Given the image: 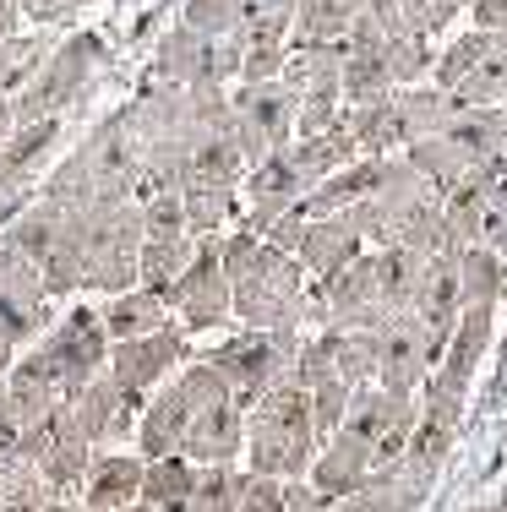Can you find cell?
I'll use <instances>...</instances> for the list:
<instances>
[{
    "mask_svg": "<svg viewBox=\"0 0 507 512\" xmlns=\"http://www.w3.org/2000/svg\"><path fill=\"white\" fill-rule=\"evenodd\" d=\"M224 273L235 284V316L246 327H306V289L311 273L300 267L295 251L268 246L262 235H251L246 224L235 235H224Z\"/></svg>",
    "mask_w": 507,
    "mask_h": 512,
    "instance_id": "1",
    "label": "cell"
},
{
    "mask_svg": "<svg viewBox=\"0 0 507 512\" xmlns=\"http://www.w3.org/2000/svg\"><path fill=\"white\" fill-rule=\"evenodd\" d=\"M322 453L317 420H311V393L300 382H279L257 398L246 414V469L273 474V480H306Z\"/></svg>",
    "mask_w": 507,
    "mask_h": 512,
    "instance_id": "2",
    "label": "cell"
},
{
    "mask_svg": "<svg viewBox=\"0 0 507 512\" xmlns=\"http://www.w3.org/2000/svg\"><path fill=\"white\" fill-rule=\"evenodd\" d=\"M110 349H115V338L104 333L99 306H71L50 333H44L39 344H28L17 360L28 365V371H39L44 382H50L55 393L71 404L93 376L110 371Z\"/></svg>",
    "mask_w": 507,
    "mask_h": 512,
    "instance_id": "3",
    "label": "cell"
},
{
    "mask_svg": "<svg viewBox=\"0 0 507 512\" xmlns=\"http://www.w3.org/2000/svg\"><path fill=\"white\" fill-rule=\"evenodd\" d=\"M502 148H507V109L491 104V109H458L437 137L404 148V158L437 186V197H448L458 180L475 175V169Z\"/></svg>",
    "mask_w": 507,
    "mask_h": 512,
    "instance_id": "4",
    "label": "cell"
},
{
    "mask_svg": "<svg viewBox=\"0 0 507 512\" xmlns=\"http://www.w3.org/2000/svg\"><path fill=\"white\" fill-rule=\"evenodd\" d=\"M300 349H306V333H300V327H273V333L246 327V333L224 338L219 349H208L202 360L219 365L224 382H229V393H235V404L251 414L262 393H273L279 382H295Z\"/></svg>",
    "mask_w": 507,
    "mask_h": 512,
    "instance_id": "5",
    "label": "cell"
},
{
    "mask_svg": "<svg viewBox=\"0 0 507 512\" xmlns=\"http://www.w3.org/2000/svg\"><path fill=\"white\" fill-rule=\"evenodd\" d=\"M104 60H110V50H104L99 33H71V39L55 44V55L44 60V71L33 77V88H22L17 99V126H33V120H66L71 109H77L82 99L93 93V82H99Z\"/></svg>",
    "mask_w": 507,
    "mask_h": 512,
    "instance_id": "6",
    "label": "cell"
},
{
    "mask_svg": "<svg viewBox=\"0 0 507 512\" xmlns=\"http://www.w3.org/2000/svg\"><path fill=\"white\" fill-rule=\"evenodd\" d=\"M431 82L442 93H453L464 109L507 104V33H486V28L458 33L448 50L437 55Z\"/></svg>",
    "mask_w": 507,
    "mask_h": 512,
    "instance_id": "7",
    "label": "cell"
},
{
    "mask_svg": "<svg viewBox=\"0 0 507 512\" xmlns=\"http://www.w3.org/2000/svg\"><path fill=\"white\" fill-rule=\"evenodd\" d=\"M229 109H235V142L246 153V164H262L268 153L295 142L300 99L284 77L279 82H235L229 88Z\"/></svg>",
    "mask_w": 507,
    "mask_h": 512,
    "instance_id": "8",
    "label": "cell"
},
{
    "mask_svg": "<svg viewBox=\"0 0 507 512\" xmlns=\"http://www.w3.org/2000/svg\"><path fill=\"white\" fill-rule=\"evenodd\" d=\"M169 316H175L186 333H213L235 316V284L224 273V235L197 240V256L180 273V284L169 289Z\"/></svg>",
    "mask_w": 507,
    "mask_h": 512,
    "instance_id": "9",
    "label": "cell"
},
{
    "mask_svg": "<svg viewBox=\"0 0 507 512\" xmlns=\"http://www.w3.org/2000/svg\"><path fill=\"white\" fill-rule=\"evenodd\" d=\"M153 77L180 82V88H235L240 82V39H208L197 28H169L159 39Z\"/></svg>",
    "mask_w": 507,
    "mask_h": 512,
    "instance_id": "10",
    "label": "cell"
},
{
    "mask_svg": "<svg viewBox=\"0 0 507 512\" xmlns=\"http://www.w3.org/2000/svg\"><path fill=\"white\" fill-rule=\"evenodd\" d=\"M415 425H420V398H404V393H388V387L366 382V387H355L349 414H344L338 431L360 436V442L377 453V463H393V458L409 453Z\"/></svg>",
    "mask_w": 507,
    "mask_h": 512,
    "instance_id": "11",
    "label": "cell"
},
{
    "mask_svg": "<svg viewBox=\"0 0 507 512\" xmlns=\"http://www.w3.org/2000/svg\"><path fill=\"white\" fill-rule=\"evenodd\" d=\"M311 289L322 295V327H349V333H377L388 322V300H382V278H377V251H366L360 262H349L338 278Z\"/></svg>",
    "mask_w": 507,
    "mask_h": 512,
    "instance_id": "12",
    "label": "cell"
},
{
    "mask_svg": "<svg viewBox=\"0 0 507 512\" xmlns=\"http://www.w3.org/2000/svg\"><path fill=\"white\" fill-rule=\"evenodd\" d=\"M186 365H191V333L180 322H169L148 338H126V344L110 349V376L137 398H148L153 387H164L169 371H186Z\"/></svg>",
    "mask_w": 507,
    "mask_h": 512,
    "instance_id": "13",
    "label": "cell"
},
{
    "mask_svg": "<svg viewBox=\"0 0 507 512\" xmlns=\"http://www.w3.org/2000/svg\"><path fill=\"white\" fill-rule=\"evenodd\" d=\"M306 197H311V180H306V169H300L295 148H279V153L262 158V164L246 169V218H240V224H246L251 235H262L273 218H284L289 207H300Z\"/></svg>",
    "mask_w": 507,
    "mask_h": 512,
    "instance_id": "14",
    "label": "cell"
},
{
    "mask_svg": "<svg viewBox=\"0 0 507 512\" xmlns=\"http://www.w3.org/2000/svg\"><path fill=\"white\" fill-rule=\"evenodd\" d=\"M142 409H148V398L126 393V387H120L110 371L93 376V382L82 387L77 398H71V414H77L82 436H88L93 447H115V442H126V436H137Z\"/></svg>",
    "mask_w": 507,
    "mask_h": 512,
    "instance_id": "15",
    "label": "cell"
},
{
    "mask_svg": "<svg viewBox=\"0 0 507 512\" xmlns=\"http://www.w3.org/2000/svg\"><path fill=\"white\" fill-rule=\"evenodd\" d=\"M426 333V355L437 365L448 355L453 333H458V316H464V295H458V256H431L426 262V278H420V295H415V311H409Z\"/></svg>",
    "mask_w": 507,
    "mask_h": 512,
    "instance_id": "16",
    "label": "cell"
},
{
    "mask_svg": "<svg viewBox=\"0 0 507 512\" xmlns=\"http://www.w3.org/2000/svg\"><path fill=\"white\" fill-rule=\"evenodd\" d=\"M431 376V355H426V333L415 316H388L377 327V387L388 393L415 398Z\"/></svg>",
    "mask_w": 507,
    "mask_h": 512,
    "instance_id": "17",
    "label": "cell"
},
{
    "mask_svg": "<svg viewBox=\"0 0 507 512\" xmlns=\"http://www.w3.org/2000/svg\"><path fill=\"white\" fill-rule=\"evenodd\" d=\"M93 458H99V447L82 436L77 414H71V404H60L50 414V442H44L39 453V474L50 480V491L60 496V502H71V496H82V480H88Z\"/></svg>",
    "mask_w": 507,
    "mask_h": 512,
    "instance_id": "18",
    "label": "cell"
},
{
    "mask_svg": "<svg viewBox=\"0 0 507 512\" xmlns=\"http://www.w3.org/2000/svg\"><path fill=\"white\" fill-rule=\"evenodd\" d=\"M371 246L366 235H360L355 213H333V218H311L306 224V240H300V267H306L317 284H328L338 278L349 262H360Z\"/></svg>",
    "mask_w": 507,
    "mask_h": 512,
    "instance_id": "19",
    "label": "cell"
},
{
    "mask_svg": "<svg viewBox=\"0 0 507 512\" xmlns=\"http://www.w3.org/2000/svg\"><path fill=\"white\" fill-rule=\"evenodd\" d=\"M284 82L300 104H338L344 109V44H289Z\"/></svg>",
    "mask_w": 507,
    "mask_h": 512,
    "instance_id": "20",
    "label": "cell"
},
{
    "mask_svg": "<svg viewBox=\"0 0 507 512\" xmlns=\"http://www.w3.org/2000/svg\"><path fill=\"white\" fill-rule=\"evenodd\" d=\"M371 469H377V453H371L360 436L338 431V436L322 442V453H317V463H311L306 480L317 485L328 502H349V496H360V485L371 480Z\"/></svg>",
    "mask_w": 507,
    "mask_h": 512,
    "instance_id": "21",
    "label": "cell"
},
{
    "mask_svg": "<svg viewBox=\"0 0 507 512\" xmlns=\"http://www.w3.org/2000/svg\"><path fill=\"white\" fill-rule=\"evenodd\" d=\"M191 420H197V409H191V398L180 393V382H164L159 393L148 398V409H142V425H137V453L142 458H175L180 447H186V431Z\"/></svg>",
    "mask_w": 507,
    "mask_h": 512,
    "instance_id": "22",
    "label": "cell"
},
{
    "mask_svg": "<svg viewBox=\"0 0 507 512\" xmlns=\"http://www.w3.org/2000/svg\"><path fill=\"white\" fill-rule=\"evenodd\" d=\"M142 474H148V458L142 453H99L82 480V507L88 512H126L142 502Z\"/></svg>",
    "mask_w": 507,
    "mask_h": 512,
    "instance_id": "23",
    "label": "cell"
},
{
    "mask_svg": "<svg viewBox=\"0 0 507 512\" xmlns=\"http://www.w3.org/2000/svg\"><path fill=\"white\" fill-rule=\"evenodd\" d=\"M197 469H208V463H235L246 453V409L229 398V404H213L202 409L197 420H191L186 431V447H180Z\"/></svg>",
    "mask_w": 507,
    "mask_h": 512,
    "instance_id": "24",
    "label": "cell"
},
{
    "mask_svg": "<svg viewBox=\"0 0 507 512\" xmlns=\"http://www.w3.org/2000/svg\"><path fill=\"white\" fill-rule=\"evenodd\" d=\"M431 474H420L409 458H393V463H377L371 480L360 485V502L377 507V512H415L420 502L431 496Z\"/></svg>",
    "mask_w": 507,
    "mask_h": 512,
    "instance_id": "25",
    "label": "cell"
},
{
    "mask_svg": "<svg viewBox=\"0 0 507 512\" xmlns=\"http://www.w3.org/2000/svg\"><path fill=\"white\" fill-rule=\"evenodd\" d=\"M66 229H71V213L60 202H33L28 213H17L6 229H0V246H11V251H22L28 262H44L60 240H66Z\"/></svg>",
    "mask_w": 507,
    "mask_h": 512,
    "instance_id": "26",
    "label": "cell"
},
{
    "mask_svg": "<svg viewBox=\"0 0 507 512\" xmlns=\"http://www.w3.org/2000/svg\"><path fill=\"white\" fill-rule=\"evenodd\" d=\"M99 316H104V333H110L115 344H126V338H148V333H159V327H169V300L137 284V289H126V295L104 300Z\"/></svg>",
    "mask_w": 507,
    "mask_h": 512,
    "instance_id": "27",
    "label": "cell"
},
{
    "mask_svg": "<svg viewBox=\"0 0 507 512\" xmlns=\"http://www.w3.org/2000/svg\"><path fill=\"white\" fill-rule=\"evenodd\" d=\"M246 169L251 164H246V153H240V142H235V120H229L224 131H208V137L197 142L186 186H229V191H240Z\"/></svg>",
    "mask_w": 507,
    "mask_h": 512,
    "instance_id": "28",
    "label": "cell"
},
{
    "mask_svg": "<svg viewBox=\"0 0 507 512\" xmlns=\"http://www.w3.org/2000/svg\"><path fill=\"white\" fill-rule=\"evenodd\" d=\"M55 33L39 28V33H17V39L0 44V104H11L22 88H33V77L44 71V60L55 55Z\"/></svg>",
    "mask_w": 507,
    "mask_h": 512,
    "instance_id": "29",
    "label": "cell"
},
{
    "mask_svg": "<svg viewBox=\"0 0 507 512\" xmlns=\"http://www.w3.org/2000/svg\"><path fill=\"white\" fill-rule=\"evenodd\" d=\"M393 93L388 44H344V109L377 104Z\"/></svg>",
    "mask_w": 507,
    "mask_h": 512,
    "instance_id": "30",
    "label": "cell"
},
{
    "mask_svg": "<svg viewBox=\"0 0 507 512\" xmlns=\"http://www.w3.org/2000/svg\"><path fill=\"white\" fill-rule=\"evenodd\" d=\"M366 0H295V33L289 44H344Z\"/></svg>",
    "mask_w": 507,
    "mask_h": 512,
    "instance_id": "31",
    "label": "cell"
},
{
    "mask_svg": "<svg viewBox=\"0 0 507 512\" xmlns=\"http://www.w3.org/2000/svg\"><path fill=\"white\" fill-rule=\"evenodd\" d=\"M458 295H464V311H497V300L507 295V262L502 251L491 246H469L458 251Z\"/></svg>",
    "mask_w": 507,
    "mask_h": 512,
    "instance_id": "32",
    "label": "cell"
},
{
    "mask_svg": "<svg viewBox=\"0 0 507 512\" xmlns=\"http://www.w3.org/2000/svg\"><path fill=\"white\" fill-rule=\"evenodd\" d=\"M295 148V158H300V169H306V180H311V191L322 186L328 175H338V169H349L355 158H366L355 148V137H349V120H338V126H328V131H317V137H295L289 142Z\"/></svg>",
    "mask_w": 507,
    "mask_h": 512,
    "instance_id": "33",
    "label": "cell"
},
{
    "mask_svg": "<svg viewBox=\"0 0 507 512\" xmlns=\"http://www.w3.org/2000/svg\"><path fill=\"white\" fill-rule=\"evenodd\" d=\"M191 256H197V235H148L142 240V289L169 300V289L180 284Z\"/></svg>",
    "mask_w": 507,
    "mask_h": 512,
    "instance_id": "34",
    "label": "cell"
},
{
    "mask_svg": "<svg viewBox=\"0 0 507 512\" xmlns=\"http://www.w3.org/2000/svg\"><path fill=\"white\" fill-rule=\"evenodd\" d=\"M377 278H382V300H388V316H409L420 295V278H426V256L404 251V246H382L377 251Z\"/></svg>",
    "mask_w": 507,
    "mask_h": 512,
    "instance_id": "35",
    "label": "cell"
},
{
    "mask_svg": "<svg viewBox=\"0 0 507 512\" xmlns=\"http://www.w3.org/2000/svg\"><path fill=\"white\" fill-rule=\"evenodd\" d=\"M191 491H197V463H191L186 453L153 458L148 474H142V502L159 507V512H186L191 507Z\"/></svg>",
    "mask_w": 507,
    "mask_h": 512,
    "instance_id": "36",
    "label": "cell"
},
{
    "mask_svg": "<svg viewBox=\"0 0 507 512\" xmlns=\"http://www.w3.org/2000/svg\"><path fill=\"white\" fill-rule=\"evenodd\" d=\"M180 197H186V229H191L197 240L224 235L235 218H246V207H240V191H229V186H186Z\"/></svg>",
    "mask_w": 507,
    "mask_h": 512,
    "instance_id": "37",
    "label": "cell"
},
{
    "mask_svg": "<svg viewBox=\"0 0 507 512\" xmlns=\"http://www.w3.org/2000/svg\"><path fill=\"white\" fill-rule=\"evenodd\" d=\"M295 33V0H240V44H289Z\"/></svg>",
    "mask_w": 507,
    "mask_h": 512,
    "instance_id": "38",
    "label": "cell"
},
{
    "mask_svg": "<svg viewBox=\"0 0 507 512\" xmlns=\"http://www.w3.org/2000/svg\"><path fill=\"white\" fill-rule=\"evenodd\" d=\"M333 349V371L344 376L349 387L377 382V333H349V327H322Z\"/></svg>",
    "mask_w": 507,
    "mask_h": 512,
    "instance_id": "39",
    "label": "cell"
},
{
    "mask_svg": "<svg viewBox=\"0 0 507 512\" xmlns=\"http://www.w3.org/2000/svg\"><path fill=\"white\" fill-rule=\"evenodd\" d=\"M480 175L491 180L486 213H480V246H491V251L507 256V148L491 153L486 164H480Z\"/></svg>",
    "mask_w": 507,
    "mask_h": 512,
    "instance_id": "40",
    "label": "cell"
},
{
    "mask_svg": "<svg viewBox=\"0 0 507 512\" xmlns=\"http://www.w3.org/2000/svg\"><path fill=\"white\" fill-rule=\"evenodd\" d=\"M50 327H55V306H28V300L0 289V344H11V349L39 344Z\"/></svg>",
    "mask_w": 507,
    "mask_h": 512,
    "instance_id": "41",
    "label": "cell"
},
{
    "mask_svg": "<svg viewBox=\"0 0 507 512\" xmlns=\"http://www.w3.org/2000/svg\"><path fill=\"white\" fill-rule=\"evenodd\" d=\"M240 480H246V469H235V463L197 469V491H191L186 512H240Z\"/></svg>",
    "mask_w": 507,
    "mask_h": 512,
    "instance_id": "42",
    "label": "cell"
},
{
    "mask_svg": "<svg viewBox=\"0 0 507 512\" xmlns=\"http://www.w3.org/2000/svg\"><path fill=\"white\" fill-rule=\"evenodd\" d=\"M388 71H393V88H420L437 71L431 39H388Z\"/></svg>",
    "mask_w": 507,
    "mask_h": 512,
    "instance_id": "43",
    "label": "cell"
},
{
    "mask_svg": "<svg viewBox=\"0 0 507 512\" xmlns=\"http://www.w3.org/2000/svg\"><path fill=\"white\" fill-rule=\"evenodd\" d=\"M398 17L409 22V33H420V39H437V33H448L458 22V11H464V0H393Z\"/></svg>",
    "mask_w": 507,
    "mask_h": 512,
    "instance_id": "44",
    "label": "cell"
},
{
    "mask_svg": "<svg viewBox=\"0 0 507 512\" xmlns=\"http://www.w3.org/2000/svg\"><path fill=\"white\" fill-rule=\"evenodd\" d=\"M186 28L208 33V39H235L240 28V0H186Z\"/></svg>",
    "mask_w": 507,
    "mask_h": 512,
    "instance_id": "45",
    "label": "cell"
},
{
    "mask_svg": "<svg viewBox=\"0 0 507 512\" xmlns=\"http://www.w3.org/2000/svg\"><path fill=\"white\" fill-rule=\"evenodd\" d=\"M349 398H355V387L349 382H322V387H311V420H317V436L328 442V436H338V425H344V414H349Z\"/></svg>",
    "mask_w": 507,
    "mask_h": 512,
    "instance_id": "46",
    "label": "cell"
},
{
    "mask_svg": "<svg viewBox=\"0 0 507 512\" xmlns=\"http://www.w3.org/2000/svg\"><path fill=\"white\" fill-rule=\"evenodd\" d=\"M142 224H148V235H191L186 229V197H180V191L148 197L142 202Z\"/></svg>",
    "mask_w": 507,
    "mask_h": 512,
    "instance_id": "47",
    "label": "cell"
},
{
    "mask_svg": "<svg viewBox=\"0 0 507 512\" xmlns=\"http://www.w3.org/2000/svg\"><path fill=\"white\" fill-rule=\"evenodd\" d=\"M289 44H240V82H279Z\"/></svg>",
    "mask_w": 507,
    "mask_h": 512,
    "instance_id": "48",
    "label": "cell"
},
{
    "mask_svg": "<svg viewBox=\"0 0 507 512\" xmlns=\"http://www.w3.org/2000/svg\"><path fill=\"white\" fill-rule=\"evenodd\" d=\"M240 512H284V480L246 469V480H240Z\"/></svg>",
    "mask_w": 507,
    "mask_h": 512,
    "instance_id": "49",
    "label": "cell"
},
{
    "mask_svg": "<svg viewBox=\"0 0 507 512\" xmlns=\"http://www.w3.org/2000/svg\"><path fill=\"white\" fill-rule=\"evenodd\" d=\"M17 6H22V17L39 22V28H66L88 0H17Z\"/></svg>",
    "mask_w": 507,
    "mask_h": 512,
    "instance_id": "50",
    "label": "cell"
},
{
    "mask_svg": "<svg viewBox=\"0 0 507 512\" xmlns=\"http://www.w3.org/2000/svg\"><path fill=\"white\" fill-rule=\"evenodd\" d=\"M338 502L317 491L311 480H284V512H333Z\"/></svg>",
    "mask_w": 507,
    "mask_h": 512,
    "instance_id": "51",
    "label": "cell"
},
{
    "mask_svg": "<svg viewBox=\"0 0 507 512\" xmlns=\"http://www.w3.org/2000/svg\"><path fill=\"white\" fill-rule=\"evenodd\" d=\"M469 11H475V28L486 33H507V0H464Z\"/></svg>",
    "mask_w": 507,
    "mask_h": 512,
    "instance_id": "52",
    "label": "cell"
},
{
    "mask_svg": "<svg viewBox=\"0 0 507 512\" xmlns=\"http://www.w3.org/2000/svg\"><path fill=\"white\" fill-rule=\"evenodd\" d=\"M17 22H22V6L17 0H0V44L17 39Z\"/></svg>",
    "mask_w": 507,
    "mask_h": 512,
    "instance_id": "53",
    "label": "cell"
},
{
    "mask_svg": "<svg viewBox=\"0 0 507 512\" xmlns=\"http://www.w3.org/2000/svg\"><path fill=\"white\" fill-rule=\"evenodd\" d=\"M17 137V104H0V148Z\"/></svg>",
    "mask_w": 507,
    "mask_h": 512,
    "instance_id": "54",
    "label": "cell"
},
{
    "mask_svg": "<svg viewBox=\"0 0 507 512\" xmlns=\"http://www.w3.org/2000/svg\"><path fill=\"white\" fill-rule=\"evenodd\" d=\"M333 512H377V507H366V502H360V496H349V502H338Z\"/></svg>",
    "mask_w": 507,
    "mask_h": 512,
    "instance_id": "55",
    "label": "cell"
},
{
    "mask_svg": "<svg viewBox=\"0 0 507 512\" xmlns=\"http://www.w3.org/2000/svg\"><path fill=\"white\" fill-rule=\"evenodd\" d=\"M44 512H71V502H50V507H44Z\"/></svg>",
    "mask_w": 507,
    "mask_h": 512,
    "instance_id": "56",
    "label": "cell"
},
{
    "mask_svg": "<svg viewBox=\"0 0 507 512\" xmlns=\"http://www.w3.org/2000/svg\"><path fill=\"white\" fill-rule=\"evenodd\" d=\"M126 512H159V507H148V502H137V507H126Z\"/></svg>",
    "mask_w": 507,
    "mask_h": 512,
    "instance_id": "57",
    "label": "cell"
},
{
    "mask_svg": "<svg viewBox=\"0 0 507 512\" xmlns=\"http://www.w3.org/2000/svg\"><path fill=\"white\" fill-rule=\"evenodd\" d=\"M0 512H6V507H0Z\"/></svg>",
    "mask_w": 507,
    "mask_h": 512,
    "instance_id": "58",
    "label": "cell"
},
{
    "mask_svg": "<svg viewBox=\"0 0 507 512\" xmlns=\"http://www.w3.org/2000/svg\"><path fill=\"white\" fill-rule=\"evenodd\" d=\"M502 109H507V104H502Z\"/></svg>",
    "mask_w": 507,
    "mask_h": 512,
    "instance_id": "59",
    "label": "cell"
}]
</instances>
